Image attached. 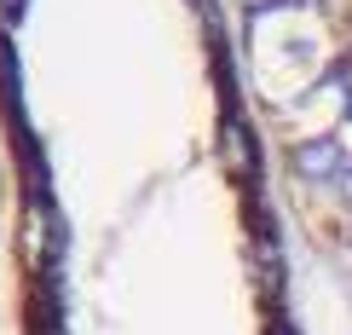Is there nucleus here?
Segmentation results:
<instances>
[{"instance_id": "3", "label": "nucleus", "mask_w": 352, "mask_h": 335, "mask_svg": "<svg viewBox=\"0 0 352 335\" xmlns=\"http://www.w3.org/2000/svg\"><path fill=\"white\" fill-rule=\"evenodd\" d=\"M6 208H12V173H6V133H0V226H6Z\"/></svg>"}, {"instance_id": "2", "label": "nucleus", "mask_w": 352, "mask_h": 335, "mask_svg": "<svg viewBox=\"0 0 352 335\" xmlns=\"http://www.w3.org/2000/svg\"><path fill=\"white\" fill-rule=\"evenodd\" d=\"M289 220L352 255V0H214Z\"/></svg>"}, {"instance_id": "1", "label": "nucleus", "mask_w": 352, "mask_h": 335, "mask_svg": "<svg viewBox=\"0 0 352 335\" xmlns=\"http://www.w3.org/2000/svg\"><path fill=\"white\" fill-rule=\"evenodd\" d=\"M0 133L18 335H300L214 0H0Z\"/></svg>"}]
</instances>
